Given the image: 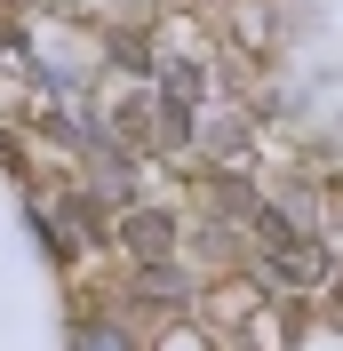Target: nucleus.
Segmentation results:
<instances>
[{
  "mask_svg": "<svg viewBox=\"0 0 343 351\" xmlns=\"http://www.w3.org/2000/svg\"><path fill=\"white\" fill-rule=\"evenodd\" d=\"M88 351H128V343H120V335H88Z\"/></svg>",
  "mask_w": 343,
  "mask_h": 351,
  "instance_id": "f257e3e1",
  "label": "nucleus"
}]
</instances>
